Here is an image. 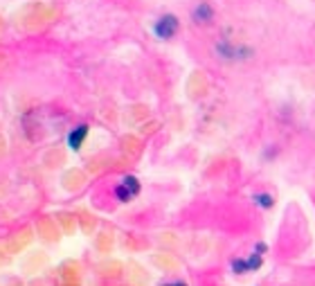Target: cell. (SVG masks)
Returning a JSON list of instances; mask_svg holds the SVG:
<instances>
[{"instance_id":"obj_1","label":"cell","mask_w":315,"mask_h":286,"mask_svg":"<svg viewBox=\"0 0 315 286\" xmlns=\"http://www.w3.org/2000/svg\"><path fill=\"white\" fill-rule=\"evenodd\" d=\"M153 32H156L158 39H171V36L178 32V18L174 14H164V16L158 18V23L153 25Z\"/></svg>"},{"instance_id":"obj_2","label":"cell","mask_w":315,"mask_h":286,"mask_svg":"<svg viewBox=\"0 0 315 286\" xmlns=\"http://www.w3.org/2000/svg\"><path fill=\"white\" fill-rule=\"evenodd\" d=\"M138 192H140V183H138V178L135 176H124V181L117 185L115 194H117V199L119 201H131L133 196H138Z\"/></svg>"},{"instance_id":"obj_3","label":"cell","mask_w":315,"mask_h":286,"mask_svg":"<svg viewBox=\"0 0 315 286\" xmlns=\"http://www.w3.org/2000/svg\"><path fill=\"white\" fill-rule=\"evenodd\" d=\"M216 52L221 54L223 59H248L252 54V50L250 47H236L228 41H221L216 45Z\"/></svg>"},{"instance_id":"obj_4","label":"cell","mask_w":315,"mask_h":286,"mask_svg":"<svg viewBox=\"0 0 315 286\" xmlns=\"http://www.w3.org/2000/svg\"><path fill=\"white\" fill-rule=\"evenodd\" d=\"M86 135H88V126L86 124H81V126H77L75 131H70V135H68V144L75 149V151H79L83 144V140H86Z\"/></svg>"},{"instance_id":"obj_5","label":"cell","mask_w":315,"mask_h":286,"mask_svg":"<svg viewBox=\"0 0 315 286\" xmlns=\"http://www.w3.org/2000/svg\"><path fill=\"white\" fill-rule=\"evenodd\" d=\"M194 20H196V23H210L212 18H214V9H212L210 5H207V2H200L198 7H196V9H194Z\"/></svg>"},{"instance_id":"obj_6","label":"cell","mask_w":315,"mask_h":286,"mask_svg":"<svg viewBox=\"0 0 315 286\" xmlns=\"http://www.w3.org/2000/svg\"><path fill=\"white\" fill-rule=\"evenodd\" d=\"M232 270H234V273H239V275L248 273V262H245V259H234V262H232Z\"/></svg>"},{"instance_id":"obj_7","label":"cell","mask_w":315,"mask_h":286,"mask_svg":"<svg viewBox=\"0 0 315 286\" xmlns=\"http://www.w3.org/2000/svg\"><path fill=\"white\" fill-rule=\"evenodd\" d=\"M255 201H257L261 207H270V205H273V196H270V194H257Z\"/></svg>"},{"instance_id":"obj_8","label":"cell","mask_w":315,"mask_h":286,"mask_svg":"<svg viewBox=\"0 0 315 286\" xmlns=\"http://www.w3.org/2000/svg\"><path fill=\"white\" fill-rule=\"evenodd\" d=\"M245 262H248V270H255V268H259V266H261V255H257V252H255V255H252L250 259H245Z\"/></svg>"}]
</instances>
